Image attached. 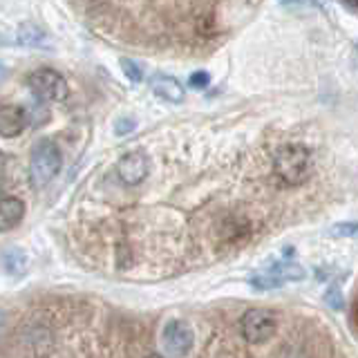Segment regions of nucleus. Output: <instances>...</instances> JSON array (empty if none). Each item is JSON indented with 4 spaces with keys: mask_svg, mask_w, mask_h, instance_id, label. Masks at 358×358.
<instances>
[{
    "mask_svg": "<svg viewBox=\"0 0 358 358\" xmlns=\"http://www.w3.org/2000/svg\"><path fill=\"white\" fill-rule=\"evenodd\" d=\"M273 171L280 177V182L289 186H298L309 177L311 171V152L300 143H289L282 145L275 152L273 159Z\"/></svg>",
    "mask_w": 358,
    "mask_h": 358,
    "instance_id": "f257e3e1",
    "label": "nucleus"
},
{
    "mask_svg": "<svg viewBox=\"0 0 358 358\" xmlns=\"http://www.w3.org/2000/svg\"><path fill=\"white\" fill-rule=\"evenodd\" d=\"M61 166H63V159H61V150L56 148V143L43 141V143L36 145V148H34L29 168H31V179L38 186L50 184L52 179L59 175Z\"/></svg>",
    "mask_w": 358,
    "mask_h": 358,
    "instance_id": "f03ea898",
    "label": "nucleus"
},
{
    "mask_svg": "<svg viewBox=\"0 0 358 358\" xmlns=\"http://www.w3.org/2000/svg\"><path fill=\"white\" fill-rule=\"evenodd\" d=\"M27 85L36 92L43 101H65L70 94V87L61 72L52 67H41L27 76Z\"/></svg>",
    "mask_w": 358,
    "mask_h": 358,
    "instance_id": "7ed1b4c3",
    "label": "nucleus"
},
{
    "mask_svg": "<svg viewBox=\"0 0 358 358\" xmlns=\"http://www.w3.org/2000/svg\"><path fill=\"white\" fill-rule=\"evenodd\" d=\"M246 343H264L275 334V316L268 309H249L240 320Z\"/></svg>",
    "mask_w": 358,
    "mask_h": 358,
    "instance_id": "20e7f679",
    "label": "nucleus"
},
{
    "mask_svg": "<svg viewBox=\"0 0 358 358\" xmlns=\"http://www.w3.org/2000/svg\"><path fill=\"white\" fill-rule=\"evenodd\" d=\"M162 343L166 347L168 356L184 358L190 350H193L195 334H193V329H190L188 322H184V320H171L164 327Z\"/></svg>",
    "mask_w": 358,
    "mask_h": 358,
    "instance_id": "39448f33",
    "label": "nucleus"
},
{
    "mask_svg": "<svg viewBox=\"0 0 358 358\" xmlns=\"http://www.w3.org/2000/svg\"><path fill=\"white\" fill-rule=\"evenodd\" d=\"M117 175L126 186H137L141 184L145 175H148V159L141 152H128L121 157L117 164Z\"/></svg>",
    "mask_w": 358,
    "mask_h": 358,
    "instance_id": "423d86ee",
    "label": "nucleus"
},
{
    "mask_svg": "<svg viewBox=\"0 0 358 358\" xmlns=\"http://www.w3.org/2000/svg\"><path fill=\"white\" fill-rule=\"evenodd\" d=\"M27 128V112L20 106H3L0 108V137L14 139Z\"/></svg>",
    "mask_w": 358,
    "mask_h": 358,
    "instance_id": "0eeeda50",
    "label": "nucleus"
},
{
    "mask_svg": "<svg viewBox=\"0 0 358 358\" xmlns=\"http://www.w3.org/2000/svg\"><path fill=\"white\" fill-rule=\"evenodd\" d=\"M25 217V204L18 197H3L0 199V233L11 231Z\"/></svg>",
    "mask_w": 358,
    "mask_h": 358,
    "instance_id": "6e6552de",
    "label": "nucleus"
},
{
    "mask_svg": "<svg viewBox=\"0 0 358 358\" xmlns=\"http://www.w3.org/2000/svg\"><path fill=\"white\" fill-rule=\"evenodd\" d=\"M152 92L159 96V99H164V101H168V103H182L184 101V96H186V92H184V85L177 81V78H173V76H155L152 78Z\"/></svg>",
    "mask_w": 358,
    "mask_h": 358,
    "instance_id": "1a4fd4ad",
    "label": "nucleus"
},
{
    "mask_svg": "<svg viewBox=\"0 0 358 358\" xmlns=\"http://www.w3.org/2000/svg\"><path fill=\"white\" fill-rule=\"evenodd\" d=\"M16 41L22 48H43L48 43V34L36 22H22L16 31Z\"/></svg>",
    "mask_w": 358,
    "mask_h": 358,
    "instance_id": "9d476101",
    "label": "nucleus"
},
{
    "mask_svg": "<svg viewBox=\"0 0 358 358\" xmlns=\"http://www.w3.org/2000/svg\"><path fill=\"white\" fill-rule=\"evenodd\" d=\"M27 255L20 249H9L3 253V266L9 275H22L27 271Z\"/></svg>",
    "mask_w": 358,
    "mask_h": 358,
    "instance_id": "9b49d317",
    "label": "nucleus"
},
{
    "mask_svg": "<svg viewBox=\"0 0 358 358\" xmlns=\"http://www.w3.org/2000/svg\"><path fill=\"white\" fill-rule=\"evenodd\" d=\"M121 70H123V74H126L132 83H139L141 78H143L141 65L137 61H132V59H121Z\"/></svg>",
    "mask_w": 358,
    "mask_h": 358,
    "instance_id": "f8f14e48",
    "label": "nucleus"
},
{
    "mask_svg": "<svg viewBox=\"0 0 358 358\" xmlns=\"http://www.w3.org/2000/svg\"><path fill=\"white\" fill-rule=\"evenodd\" d=\"M358 233V222H345V224H336L331 229V235L336 238H350V235Z\"/></svg>",
    "mask_w": 358,
    "mask_h": 358,
    "instance_id": "ddd939ff",
    "label": "nucleus"
},
{
    "mask_svg": "<svg viewBox=\"0 0 358 358\" xmlns=\"http://www.w3.org/2000/svg\"><path fill=\"white\" fill-rule=\"evenodd\" d=\"M188 83L193 90H204L210 83V76H208V72H193L188 78Z\"/></svg>",
    "mask_w": 358,
    "mask_h": 358,
    "instance_id": "4468645a",
    "label": "nucleus"
},
{
    "mask_svg": "<svg viewBox=\"0 0 358 358\" xmlns=\"http://www.w3.org/2000/svg\"><path fill=\"white\" fill-rule=\"evenodd\" d=\"M324 302H327L331 309H343V296H341L338 287H331L327 294H324Z\"/></svg>",
    "mask_w": 358,
    "mask_h": 358,
    "instance_id": "2eb2a0df",
    "label": "nucleus"
},
{
    "mask_svg": "<svg viewBox=\"0 0 358 358\" xmlns=\"http://www.w3.org/2000/svg\"><path fill=\"white\" fill-rule=\"evenodd\" d=\"M134 126H137V123H134L132 119H119L117 123H115V134H128V132H132L134 130Z\"/></svg>",
    "mask_w": 358,
    "mask_h": 358,
    "instance_id": "dca6fc26",
    "label": "nucleus"
},
{
    "mask_svg": "<svg viewBox=\"0 0 358 358\" xmlns=\"http://www.w3.org/2000/svg\"><path fill=\"white\" fill-rule=\"evenodd\" d=\"M5 76H7V67H5L3 63H0V83L5 81Z\"/></svg>",
    "mask_w": 358,
    "mask_h": 358,
    "instance_id": "f3484780",
    "label": "nucleus"
},
{
    "mask_svg": "<svg viewBox=\"0 0 358 358\" xmlns=\"http://www.w3.org/2000/svg\"><path fill=\"white\" fill-rule=\"evenodd\" d=\"M3 173H5V159H3V155H0V179H3Z\"/></svg>",
    "mask_w": 358,
    "mask_h": 358,
    "instance_id": "a211bd4d",
    "label": "nucleus"
},
{
    "mask_svg": "<svg viewBox=\"0 0 358 358\" xmlns=\"http://www.w3.org/2000/svg\"><path fill=\"white\" fill-rule=\"evenodd\" d=\"M347 5H352V7H358V0H345Z\"/></svg>",
    "mask_w": 358,
    "mask_h": 358,
    "instance_id": "6ab92c4d",
    "label": "nucleus"
},
{
    "mask_svg": "<svg viewBox=\"0 0 358 358\" xmlns=\"http://www.w3.org/2000/svg\"><path fill=\"white\" fill-rule=\"evenodd\" d=\"M280 3H296V0H280Z\"/></svg>",
    "mask_w": 358,
    "mask_h": 358,
    "instance_id": "aec40b11",
    "label": "nucleus"
},
{
    "mask_svg": "<svg viewBox=\"0 0 358 358\" xmlns=\"http://www.w3.org/2000/svg\"><path fill=\"white\" fill-rule=\"evenodd\" d=\"M148 358H162V356H148Z\"/></svg>",
    "mask_w": 358,
    "mask_h": 358,
    "instance_id": "412c9836",
    "label": "nucleus"
}]
</instances>
